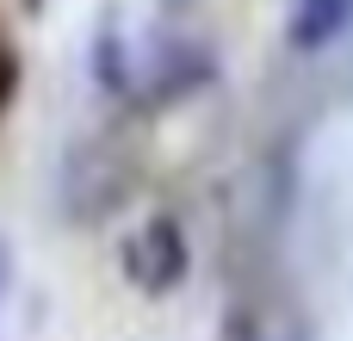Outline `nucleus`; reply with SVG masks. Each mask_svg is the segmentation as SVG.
I'll return each mask as SVG.
<instances>
[{"mask_svg":"<svg viewBox=\"0 0 353 341\" xmlns=\"http://www.w3.org/2000/svg\"><path fill=\"white\" fill-rule=\"evenodd\" d=\"M12 93H19V56L0 43V112H6V99H12Z\"/></svg>","mask_w":353,"mask_h":341,"instance_id":"20e7f679","label":"nucleus"},{"mask_svg":"<svg viewBox=\"0 0 353 341\" xmlns=\"http://www.w3.org/2000/svg\"><path fill=\"white\" fill-rule=\"evenodd\" d=\"M186 236H180V224L174 217H149L130 242H124V273H130V286H143V292H174L180 280H186Z\"/></svg>","mask_w":353,"mask_h":341,"instance_id":"f03ea898","label":"nucleus"},{"mask_svg":"<svg viewBox=\"0 0 353 341\" xmlns=\"http://www.w3.org/2000/svg\"><path fill=\"white\" fill-rule=\"evenodd\" d=\"M347 25H353V0H298L292 19H285V43L292 50H323Z\"/></svg>","mask_w":353,"mask_h":341,"instance_id":"7ed1b4c3","label":"nucleus"},{"mask_svg":"<svg viewBox=\"0 0 353 341\" xmlns=\"http://www.w3.org/2000/svg\"><path fill=\"white\" fill-rule=\"evenodd\" d=\"M223 341H261V335H254V323H248V311H236V317L223 323Z\"/></svg>","mask_w":353,"mask_h":341,"instance_id":"39448f33","label":"nucleus"},{"mask_svg":"<svg viewBox=\"0 0 353 341\" xmlns=\"http://www.w3.org/2000/svg\"><path fill=\"white\" fill-rule=\"evenodd\" d=\"M137 186V162L112 143V137H93V143H74V155L62 162V205L74 224H99L112 217Z\"/></svg>","mask_w":353,"mask_h":341,"instance_id":"f257e3e1","label":"nucleus"}]
</instances>
